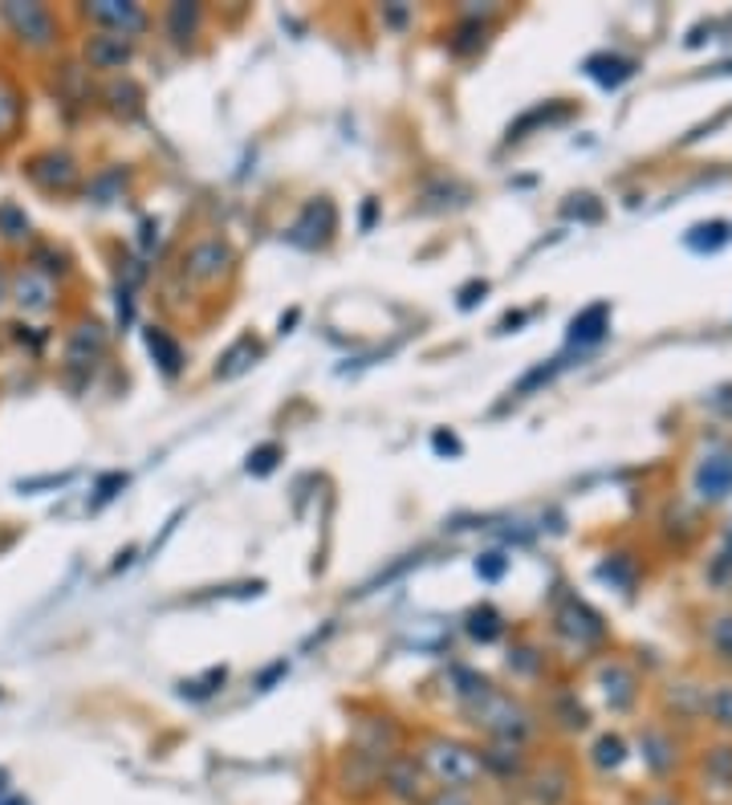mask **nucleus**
<instances>
[{
  "mask_svg": "<svg viewBox=\"0 0 732 805\" xmlns=\"http://www.w3.org/2000/svg\"><path fill=\"white\" fill-rule=\"evenodd\" d=\"M0 21H4V29L33 53H50V50H57V41H62L57 38L62 25H57V17H53L45 4H4V9H0Z\"/></svg>",
  "mask_w": 732,
  "mask_h": 805,
  "instance_id": "obj_1",
  "label": "nucleus"
},
{
  "mask_svg": "<svg viewBox=\"0 0 732 805\" xmlns=\"http://www.w3.org/2000/svg\"><path fill=\"white\" fill-rule=\"evenodd\" d=\"M423 761H428L431 777L452 793L468 790V785L480 777V756L472 753V749H464V744H456V741H431L428 753H423Z\"/></svg>",
  "mask_w": 732,
  "mask_h": 805,
  "instance_id": "obj_2",
  "label": "nucleus"
},
{
  "mask_svg": "<svg viewBox=\"0 0 732 805\" xmlns=\"http://www.w3.org/2000/svg\"><path fill=\"white\" fill-rule=\"evenodd\" d=\"M25 176L33 188L50 191V196H65V191L77 188V159L70 151H57V147H50V151H38L25 159Z\"/></svg>",
  "mask_w": 732,
  "mask_h": 805,
  "instance_id": "obj_3",
  "label": "nucleus"
},
{
  "mask_svg": "<svg viewBox=\"0 0 732 805\" xmlns=\"http://www.w3.org/2000/svg\"><path fill=\"white\" fill-rule=\"evenodd\" d=\"M9 297H13V305L21 314L45 317V314H53V305H57V281L45 278V273L33 269V264H21L13 273V281H9Z\"/></svg>",
  "mask_w": 732,
  "mask_h": 805,
  "instance_id": "obj_4",
  "label": "nucleus"
},
{
  "mask_svg": "<svg viewBox=\"0 0 732 805\" xmlns=\"http://www.w3.org/2000/svg\"><path fill=\"white\" fill-rule=\"evenodd\" d=\"M90 25H98V33H114V38H130V33H143L147 29V13L139 4H114V0H102V4H86L82 9Z\"/></svg>",
  "mask_w": 732,
  "mask_h": 805,
  "instance_id": "obj_5",
  "label": "nucleus"
},
{
  "mask_svg": "<svg viewBox=\"0 0 732 805\" xmlns=\"http://www.w3.org/2000/svg\"><path fill=\"white\" fill-rule=\"evenodd\" d=\"M25 114H29V102L21 94V86L0 70V143H13L21 135Z\"/></svg>",
  "mask_w": 732,
  "mask_h": 805,
  "instance_id": "obj_6",
  "label": "nucleus"
},
{
  "mask_svg": "<svg viewBox=\"0 0 732 805\" xmlns=\"http://www.w3.org/2000/svg\"><path fill=\"white\" fill-rule=\"evenodd\" d=\"M106 351V334H102L98 322H82V326L70 334L65 342V366L74 370V366H94Z\"/></svg>",
  "mask_w": 732,
  "mask_h": 805,
  "instance_id": "obj_7",
  "label": "nucleus"
},
{
  "mask_svg": "<svg viewBox=\"0 0 732 805\" xmlns=\"http://www.w3.org/2000/svg\"><path fill=\"white\" fill-rule=\"evenodd\" d=\"M130 53H135V45L127 38H114V33H94V38H86V62L94 70H123L130 62Z\"/></svg>",
  "mask_w": 732,
  "mask_h": 805,
  "instance_id": "obj_8",
  "label": "nucleus"
},
{
  "mask_svg": "<svg viewBox=\"0 0 732 805\" xmlns=\"http://www.w3.org/2000/svg\"><path fill=\"white\" fill-rule=\"evenodd\" d=\"M700 492L704 496H729L732 492V460L729 456H712V460H704L700 464Z\"/></svg>",
  "mask_w": 732,
  "mask_h": 805,
  "instance_id": "obj_9",
  "label": "nucleus"
},
{
  "mask_svg": "<svg viewBox=\"0 0 732 805\" xmlns=\"http://www.w3.org/2000/svg\"><path fill=\"white\" fill-rule=\"evenodd\" d=\"M147 351L155 354V363L164 366V375H179V366H184V351H179V342L167 334V330L151 326L147 330Z\"/></svg>",
  "mask_w": 732,
  "mask_h": 805,
  "instance_id": "obj_10",
  "label": "nucleus"
},
{
  "mask_svg": "<svg viewBox=\"0 0 732 805\" xmlns=\"http://www.w3.org/2000/svg\"><path fill=\"white\" fill-rule=\"evenodd\" d=\"M29 237H33V228H29L25 208L13 200H0V240L4 244H25Z\"/></svg>",
  "mask_w": 732,
  "mask_h": 805,
  "instance_id": "obj_11",
  "label": "nucleus"
},
{
  "mask_svg": "<svg viewBox=\"0 0 732 805\" xmlns=\"http://www.w3.org/2000/svg\"><path fill=\"white\" fill-rule=\"evenodd\" d=\"M606 334V305H590L582 317L569 322V342H598Z\"/></svg>",
  "mask_w": 732,
  "mask_h": 805,
  "instance_id": "obj_12",
  "label": "nucleus"
},
{
  "mask_svg": "<svg viewBox=\"0 0 732 805\" xmlns=\"http://www.w3.org/2000/svg\"><path fill=\"white\" fill-rule=\"evenodd\" d=\"M468 635L480 642H493L501 635V615H496L493 606H477L472 615H468Z\"/></svg>",
  "mask_w": 732,
  "mask_h": 805,
  "instance_id": "obj_13",
  "label": "nucleus"
},
{
  "mask_svg": "<svg viewBox=\"0 0 732 805\" xmlns=\"http://www.w3.org/2000/svg\"><path fill=\"white\" fill-rule=\"evenodd\" d=\"M603 86H619L623 77H631V62H623V58H590L586 65Z\"/></svg>",
  "mask_w": 732,
  "mask_h": 805,
  "instance_id": "obj_14",
  "label": "nucleus"
},
{
  "mask_svg": "<svg viewBox=\"0 0 732 805\" xmlns=\"http://www.w3.org/2000/svg\"><path fill=\"white\" fill-rule=\"evenodd\" d=\"M224 667H212V671H208V676H203V680H191V683H179V696H191V700H203V696H212L216 688L212 683H224Z\"/></svg>",
  "mask_w": 732,
  "mask_h": 805,
  "instance_id": "obj_15",
  "label": "nucleus"
},
{
  "mask_svg": "<svg viewBox=\"0 0 732 805\" xmlns=\"http://www.w3.org/2000/svg\"><path fill=\"white\" fill-rule=\"evenodd\" d=\"M278 460H281V448L278 443H265V448H257V452L249 456V472H253V477H269V472L278 468Z\"/></svg>",
  "mask_w": 732,
  "mask_h": 805,
  "instance_id": "obj_16",
  "label": "nucleus"
},
{
  "mask_svg": "<svg viewBox=\"0 0 732 805\" xmlns=\"http://www.w3.org/2000/svg\"><path fill=\"white\" fill-rule=\"evenodd\" d=\"M184 25H188V29L200 25V9H188V4H176V9H171V33H176V38H184Z\"/></svg>",
  "mask_w": 732,
  "mask_h": 805,
  "instance_id": "obj_17",
  "label": "nucleus"
},
{
  "mask_svg": "<svg viewBox=\"0 0 732 805\" xmlns=\"http://www.w3.org/2000/svg\"><path fill=\"white\" fill-rule=\"evenodd\" d=\"M477 574H480V578L496 582V578H501V574H505V557H501V554H484V557H480V562H477Z\"/></svg>",
  "mask_w": 732,
  "mask_h": 805,
  "instance_id": "obj_18",
  "label": "nucleus"
},
{
  "mask_svg": "<svg viewBox=\"0 0 732 805\" xmlns=\"http://www.w3.org/2000/svg\"><path fill=\"white\" fill-rule=\"evenodd\" d=\"M114 489H127V472H111V477H102V484H98V504L111 501V496H118Z\"/></svg>",
  "mask_w": 732,
  "mask_h": 805,
  "instance_id": "obj_19",
  "label": "nucleus"
},
{
  "mask_svg": "<svg viewBox=\"0 0 732 805\" xmlns=\"http://www.w3.org/2000/svg\"><path fill=\"white\" fill-rule=\"evenodd\" d=\"M431 443H436V452H460V440H456V436H448V431H436V436H431Z\"/></svg>",
  "mask_w": 732,
  "mask_h": 805,
  "instance_id": "obj_20",
  "label": "nucleus"
},
{
  "mask_svg": "<svg viewBox=\"0 0 732 805\" xmlns=\"http://www.w3.org/2000/svg\"><path fill=\"white\" fill-rule=\"evenodd\" d=\"M278 676H285V663H273V667H269L265 676L257 680V688H273V680H278Z\"/></svg>",
  "mask_w": 732,
  "mask_h": 805,
  "instance_id": "obj_21",
  "label": "nucleus"
},
{
  "mask_svg": "<svg viewBox=\"0 0 732 805\" xmlns=\"http://www.w3.org/2000/svg\"><path fill=\"white\" fill-rule=\"evenodd\" d=\"M484 290H489V285H484V281H480V285H468V290H464V297H460V305H464V310H468V305H477V293H484Z\"/></svg>",
  "mask_w": 732,
  "mask_h": 805,
  "instance_id": "obj_22",
  "label": "nucleus"
},
{
  "mask_svg": "<svg viewBox=\"0 0 732 805\" xmlns=\"http://www.w3.org/2000/svg\"><path fill=\"white\" fill-rule=\"evenodd\" d=\"M431 805H468V802L460 797V793H443V797H436Z\"/></svg>",
  "mask_w": 732,
  "mask_h": 805,
  "instance_id": "obj_23",
  "label": "nucleus"
},
{
  "mask_svg": "<svg viewBox=\"0 0 732 805\" xmlns=\"http://www.w3.org/2000/svg\"><path fill=\"white\" fill-rule=\"evenodd\" d=\"M0 797H9V773L0 769Z\"/></svg>",
  "mask_w": 732,
  "mask_h": 805,
  "instance_id": "obj_24",
  "label": "nucleus"
},
{
  "mask_svg": "<svg viewBox=\"0 0 732 805\" xmlns=\"http://www.w3.org/2000/svg\"><path fill=\"white\" fill-rule=\"evenodd\" d=\"M4 297H9V281H4V273H0V305H4Z\"/></svg>",
  "mask_w": 732,
  "mask_h": 805,
  "instance_id": "obj_25",
  "label": "nucleus"
},
{
  "mask_svg": "<svg viewBox=\"0 0 732 805\" xmlns=\"http://www.w3.org/2000/svg\"><path fill=\"white\" fill-rule=\"evenodd\" d=\"M0 805H21V802H4V797H0Z\"/></svg>",
  "mask_w": 732,
  "mask_h": 805,
  "instance_id": "obj_26",
  "label": "nucleus"
}]
</instances>
